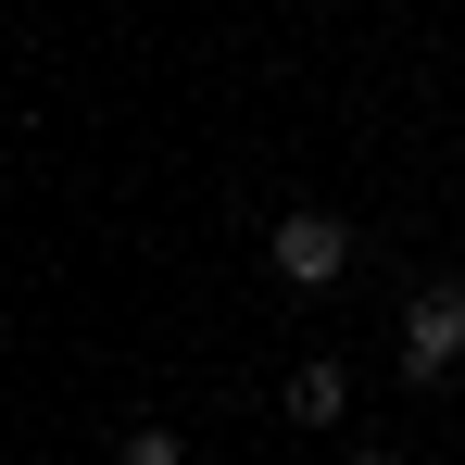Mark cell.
<instances>
[{
	"label": "cell",
	"mask_w": 465,
	"mask_h": 465,
	"mask_svg": "<svg viewBox=\"0 0 465 465\" xmlns=\"http://www.w3.org/2000/svg\"><path fill=\"white\" fill-rule=\"evenodd\" d=\"M264 264H277L290 290H327V277L352 264V227H340L327 202H302V214H277V239H264Z\"/></svg>",
	"instance_id": "2"
},
{
	"label": "cell",
	"mask_w": 465,
	"mask_h": 465,
	"mask_svg": "<svg viewBox=\"0 0 465 465\" xmlns=\"http://www.w3.org/2000/svg\"><path fill=\"white\" fill-rule=\"evenodd\" d=\"M453 365H465V277H428V290L402 302V378L453 390Z\"/></svg>",
	"instance_id": "1"
},
{
	"label": "cell",
	"mask_w": 465,
	"mask_h": 465,
	"mask_svg": "<svg viewBox=\"0 0 465 465\" xmlns=\"http://www.w3.org/2000/svg\"><path fill=\"white\" fill-rule=\"evenodd\" d=\"M352 465H402V453H390V440H365V453H352Z\"/></svg>",
	"instance_id": "5"
},
{
	"label": "cell",
	"mask_w": 465,
	"mask_h": 465,
	"mask_svg": "<svg viewBox=\"0 0 465 465\" xmlns=\"http://www.w3.org/2000/svg\"><path fill=\"white\" fill-rule=\"evenodd\" d=\"M340 415H352V365H327V352H314L302 378H290V428H340Z\"/></svg>",
	"instance_id": "3"
},
{
	"label": "cell",
	"mask_w": 465,
	"mask_h": 465,
	"mask_svg": "<svg viewBox=\"0 0 465 465\" xmlns=\"http://www.w3.org/2000/svg\"><path fill=\"white\" fill-rule=\"evenodd\" d=\"M114 465H189V440H176V428H126V453Z\"/></svg>",
	"instance_id": "4"
}]
</instances>
